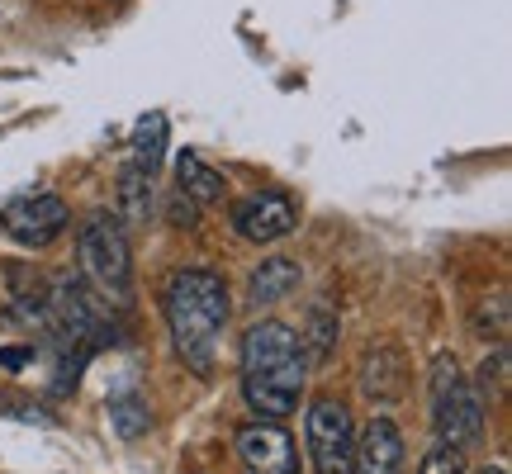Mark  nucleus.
<instances>
[{
	"mask_svg": "<svg viewBox=\"0 0 512 474\" xmlns=\"http://www.w3.org/2000/svg\"><path fill=\"white\" fill-rule=\"evenodd\" d=\"M76 266L86 275V285L100 304L128 309L133 304V247L119 214H91L76 233Z\"/></svg>",
	"mask_w": 512,
	"mask_h": 474,
	"instance_id": "nucleus-3",
	"label": "nucleus"
},
{
	"mask_svg": "<svg viewBox=\"0 0 512 474\" xmlns=\"http://www.w3.org/2000/svg\"><path fill=\"white\" fill-rule=\"evenodd\" d=\"M110 427L124 441H138V437L152 432V408H147V399L138 394V389H119V394H110Z\"/></svg>",
	"mask_w": 512,
	"mask_h": 474,
	"instance_id": "nucleus-14",
	"label": "nucleus"
},
{
	"mask_svg": "<svg viewBox=\"0 0 512 474\" xmlns=\"http://www.w3.org/2000/svg\"><path fill=\"white\" fill-rule=\"evenodd\" d=\"M152 176L157 171H147L143 162H128L119 171V223H133V228H143L152 223Z\"/></svg>",
	"mask_w": 512,
	"mask_h": 474,
	"instance_id": "nucleus-13",
	"label": "nucleus"
},
{
	"mask_svg": "<svg viewBox=\"0 0 512 474\" xmlns=\"http://www.w3.org/2000/svg\"><path fill=\"white\" fill-rule=\"evenodd\" d=\"M294 223H299V204L285 190H252L247 200L233 204V233L256 242V247L290 237Z\"/></svg>",
	"mask_w": 512,
	"mask_h": 474,
	"instance_id": "nucleus-7",
	"label": "nucleus"
},
{
	"mask_svg": "<svg viewBox=\"0 0 512 474\" xmlns=\"http://www.w3.org/2000/svg\"><path fill=\"white\" fill-rule=\"evenodd\" d=\"M418 474H465V451L437 441V446H427V451H422Z\"/></svg>",
	"mask_w": 512,
	"mask_h": 474,
	"instance_id": "nucleus-17",
	"label": "nucleus"
},
{
	"mask_svg": "<svg viewBox=\"0 0 512 474\" xmlns=\"http://www.w3.org/2000/svg\"><path fill=\"white\" fill-rule=\"evenodd\" d=\"M403 356L394 347H380V351H370L366 365H361V389H366V399L375 403H394L403 394Z\"/></svg>",
	"mask_w": 512,
	"mask_h": 474,
	"instance_id": "nucleus-12",
	"label": "nucleus"
},
{
	"mask_svg": "<svg viewBox=\"0 0 512 474\" xmlns=\"http://www.w3.org/2000/svg\"><path fill=\"white\" fill-rule=\"evenodd\" d=\"M67 223H72V209L62 195H48V190H38V195H19L0 209V233L15 237L19 247H53L57 237L67 233Z\"/></svg>",
	"mask_w": 512,
	"mask_h": 474,
	"instance_id": "nucleus-6",
	"label": "nucleus"
},
{
	"mask_svg": "<svg viewBox=\"0 0 512 474\" xmlns=\"http://www.w3.org/2000/svg\"><path fill=\"white\" fill-rule=\"evenodd\" d=\"M304 380H309V361H304V347H299L294 328L275 323V318H261V323L242 332V403L256 418H290L299 408Z\"/></svg>",
	"mask_w": 512,
	"mask_h": 474,
	"instance_id": "nucleus-1",
	"label": "nucleus"
},
{
	"mask_svg": "<svg viewBox=\"0 0 512 474\" xmlns=\"http://www.w3.org/2000/svg\"><path fill=\"white\" fill-rule=\"evenodd\" d=\"M0 418H19V422H38V427H53V413H43L34 403H0Z\"/></svg>",
	"mask_w": 512,
	"mask_h": 474,
	"instance_id": "nucleus-19",
	"label": "nucleus"
},
{
	"mask_svg": "<svg viewBox=\"0 0 512 474\" xmlns=\"http://www.w3.org/2000/svg\"><path fill=\"white\" fill-rule=\"evenodd\" d=\"M479 474H508V470H503V465H489V470H479Z\"/></svg>",
	"mask_w": 512,
	"mask_h": 474,
	"instance_id": "nucleus-21",
	"label": "nucleus"
},
{
	"mask_svg": "<svg viewBox=\"0 0 512 474\" xmlns=\"http://www.w3.org/2000/svg\"><path fill=\"white\" fill-rule=\"evenodd\" d=\"M403 432L394 418H370V427L356 437V460L351 474H403Z\"/></svg>",
	"mask_w": 512,
	"mask_h": 474,
	"instance_id": "nucleus-9",
	"label": "nucleus"
},
{
	"mask_svg": "<svg viewBox=\"0 0 512 474\" xmlns=\"http://www.w3.org/2000/svg\"><path fill=\"white\" fill-rule=\"evenodd\" d=\"M337 309L332 304H313L309 309V323H304V332H299V347H304V361H328L332 347H337Z\"/></svg>",
	"mask_w": 512,
	"mask_h": 474,
	"instance_id": "nucleus-15",
	"label": "nucleus"
},
{
	"mask_svg": "<svg viewBox=\"0 0 512 474\" xmlns=\"http://www.w3.org/2000/svg\"><path fill=\"white\" fill-rule=\"evenodd\" d=\"M299 280H304L299 261H290V256H266V261L252 271V280H247V299H252V309L285 304V299L299 290Z\"/></svg>",
	"mask_w": 512,
	"mask_h": 474,
	"instance_id": "nucleus-10",
	"label": "nucleus"
},
{
	"mask_svg": "<svg viewBox=\"0 0 512 474\" xmlns=\"http://www.w3.org/2000/svg\"><path fill=\"white\" fill-rule=\"evenodd\" d=\"M162 152H166V114H147V119H138V128H133V162H143L147 171H157Z\"/></svg>",
	"mask_w": 512,
	"mask_h": 474,
	"instance_id": "nucleus-16",
	"label": "nucleus"
},
{
	"mask_svg": "<svg viewBox=\"0 0 512 474\" xmlns=\"http://www.w3.org/2000/svg\"><path fill=\"white\" fill-rule=\"evenodd\" d=\"M484 422H489V399L460 370L456 356L441 351L432 361V427H437V441L456 446V451H475L484 441Z\"/></svg>",
	"mask_w": 512,
	"mask_h": 474,
	"instance_id": "nucleus-4",
	"label": "nucleus"
},
{
	"mask_svg": "<svg viewBox=\"0 0 512 474\" xmlns=\"http://www.w3.org/2000/svg\"><path fill=\"white\" fill-rule=\"evenodd\" d=\"M29 361H34V347H0V365H10V370Z\"/></svg>",
	"mask_w": 512,
	"mask_h": 474,
	"instance_id": "nucleus-20",
	"label": "nucleus"
},
{
	"mask_svg": "<svg viewBox=\"0 0 512 474\" xmlns=\"http://www.w3.org/2000/svg\"><path fill=\"white\" fill-rule=\"evenodd\" d=\"M304 441H309L313 474H351L356 460V422L342 399H313L304 418Z\"/></svg>",
	"mask_w": 512,
	"mask_h": 474,
	"instance_id": "nucleus-5",
	"label": "nucleus"
},
{
	"mask_svg": "<svg viewBox=\"0 0 512 474\" xmlns=\"http://www.w3.org/2000/svg\"><path fill=\"white\" fill-rule=\"evenodd\" d=\"M238 460L247 474H299V451H294V437L280 427V422L256 418L247 427H238Z\"/></svg>",
	"mask_w": 512,
	"mask_h": 474,
	"instance_id": "nucleus-8",
	"label": "nucleus"
},
{
	"mask_svg": "<svg viewBox=\"0 0 512 474\" xmlns=\"http://www.w3.org/2000/svg\"><path fill=\"white\" fill-rule=\"evenodd\" d=\"M503 380H508V351H503V347H494V351H489V356H484V361H479V380H475V389H479V394H484L489 384H494V389H498V384H503Z\"/></svg>",
	"mask_w": 512,
	"mask_h": 474,
	"instance_id": "nucleus-18",
	"label": "nucleus"
},
{
	"mask_svg": "<svg viewBox=\"0 0 512 474\" xmlns=\"http://www.w3.org/2000/svg\"><path fill=\"white\" fill-rule=\"evenodd\" d=\"M176 190H181V200L190 204V209H209V204L223 200L228 181L204 162L200 152H181V157H176Z\"/></svg>",
	"mask_w": 512,
	"mask_h": 474,
	"instance_id": "nucleus-11",
	"label": "nucleus"
},
{
	"mask_svg": "<svg viewBox=\"0 0 512 474\" xmlns=\"http://www.w3.org/2000/svg\"><path fill=\"white\" fill-rule=\"evenodd\" d=\"M162 313H166V332H171V342L181 351V361L190 365L200 380L214 375L223 328H228V313H233V299H228L223 275L204 271V266L176 271L166 280Z\"/></svg>",
	"mask_w": 512,
	"mask_h": 474,
	"instance_id": "nucleus-2",
	"label": "nucleus"
}]
</instances>
